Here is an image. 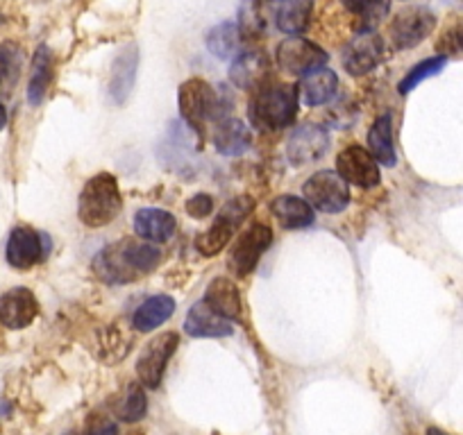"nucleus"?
Returning <instances> with one entry per match:
<instances>
[{
    "mask_svg": "<svg viewBox=\"0 0 463 435\" xmlns=\"http://www.w3.org/2000/svg\"><path fill=\"white\" fill-rule=\"evenodd\" d=\"M162 261L159 247L139 238L111 243L93 259V273L105 283H130L153 273Z\"/></svg>",
    "mask_w": 463,
    "mask_h": 435,
    "instance_id": "1",
    "label": "nucleus"
},
{
    "mask_svg": "<svg viewBox=\"0 0 463 435\" xmlns=\"http://www.w3.org/2000/svg\"><path fill=\"white\" fill-rule=\"evenodd\" d=\"M123 208V195L118 181L109 172L91 177L84 184L78 202V216L87 227H105L114 223Z\"/></svg>",
    "mask_w": 463,
    "mask_h": 435,
    "instance_id": "2",
    "label": "nucleus"
},
{
    "mask_svg": "<svg viewBox=\"0 0 463 435\" xmlns=\"http://www.w3.org/2000/svg\"><path fill=\"white\" fill-rule=\"evenodd\" d=\"M298 114V91L284 84H264L250 102V121L261 130H282Z\"/></svg>",
    "mask_w": 463,
    "mask_h": 435,
    "instance_id": "3",
    "label": "nucleus"
},
{
    "mask_svg": "<svg viewBox=\"0 0 463 435\" xmlns=\"http://www.w3.org/2000/svg\"><path fill=\"white\" fill-rule=\"evenodd\" d=\"M252 208H255V199L248 198V195L230 199V202L218 211L212 227L195 238V250L203 256H216L218 252L225 250L227 243L232 241V236L237 234V229L246 223V218L250 216Z\"/></svg>",
    "mask_w": 463,
    "mask_h": 435,
    "instance_id": "4",
    "label": "nucleus"
},
{
    "mask_svg": "<svg viewBox=\"0 0 463 435\" xmlns=\"http://www.w3.org/2000/svg\"><path fill=\"white\" fill-rule=\"evenodd\" d=\"M180 114L189 127L194 132H198V136L204 134L207 125L212 121H221L218 116V97L216 91L209 87L204 79L194 78L186 79L180 87Z\"/></svg>",
    "mask_w": 463,
    "mask_h": 435,
    "instance_id": "5",
    "label": "nucleus"
},
{
    "mask_svg": "<svg viewBox=\"0 0 463 435\" xmlns=\"http://www.w3.org/2000/svg\"><path fill=\"white\" fill-rule=\"evenodd\" d=\"M305 199L311 208L323 213H341L350 204V189L347 181L334 171H320L307 180Z\"/></svg>",
    "mask_w": 463,
    "mask_h": 435,
    "instance_id": "6",
    "label": "nucleus"
},
{
    "mask_svg": "<svg viewBox=\"0 0 463 435\" xmlns=\"http://www.w3.org/2000/svg\"><path fill=\"white\" fill-rule=\"evenodd\" d=\"M177 345H180V338L173 331L159 334L157 338H153L146 345L139 356V363H137V376H139L141 385L157 388L162 384L168 361L177 352Z\"/></svg>",
    "mask_w": 463,
    "mask_h": 435,
    "instance_id": "7",
    "label": "nucleus"
},
{
    "mask_svg": "<svg viewBox=\"0 0 463 435\" xmlns=\"http://www.w3.org/2000/svg\"><path fill=\"white\" fill-rule=\"evenodd\" d=\"M327 52L302 37H288L278 46V66L287 75H305L323 69Z\"/></svg>",
    "mask_w": 463,
    "mask_h": 435,
    "instance_id": "8",
    "label": "nucleus"
},
{
    "mask_svg": "<svg viewBox=\"0 0 463 435\" xmlns=\"http://www.w3.org/2000/svg\"><path fill=\"white\" fill-rule=\"evenodd\" d=\"M270 243H273V232H270L269 225H252L248 232H243L237 238L234 247L230 252V270L237 277H248L252 270L257 268L260 259L264 256V252L269 250Z\"/></svg>",
    "mask_w": 463,
    "mask_h": 435,
    "instance_id": "9",
    "label": "nucleus"
},
{
    "mask_svg": "<svg viewBox=\"0 0 463 435\" xmlns=\"http://www.w3.org/2000/svg\"><path fill=\"white\" fill-rule=\"evenodd\" d=\"M336 172L359 189H373L382 180L380 163L373 157L371 150L362 148V145H347L338 153Z\"/></svg>",
    "mask_w": 463,
    "mask_h": 435,
    "instance_id": "10",
    "label": "nucleus"
},
{
    "mask_svg": "<svg viewBox=\"0 0 463 435\" xmlns=\"http://www.w3.org/2000/svg\"><path fill=\"white\" fill-rule=\"evenodd\" d=\"M436 28V16L427 7H407L398 12V16L391 23V39L398 51L416 48L425 42Z\"/></svg>",
    "mask_w": 463,
    "mask_h": 435,
    "instance_id": "11",
    "label": "nucleus"
},
{
    "mask_svg": "<svg viewBox=\"0 0 463 435\" xmlns=\"http://www.w3.org/2000/svg\"><path fill=\"white\" fill-rule=\"evenodd\" d=\"M51 250V241L46 234L34 232L33 227H16L7 241V264L16 270H30L43 261Z\"/></svg>",
    "mask_w": 463,
    "mask_h": 435,
    "instance_id": "12",
    "label": "nucleus"
},
{
    "mask_svg": "<svg viewBox=\"0 0 463 435\" xmlns=\"http://www.w3.org/2000/svg\"><path fill=\"white\" fill-rule=\"evenodd\" d=\"M329 150V134L323 127L302 125L288 136L287 141V159L291 166H311L320 162Z\"/></svg>",
    "mask_w": 463,
    "mask_h": 435,
    "instance_id": "13",
    "label": "nucleus"
},
{
    "mask_svg": "<svg viewBox=\"0 0 463 435\" xmlns=\"http://www.w3.org/2000/svg\"><path fill=\"white\" fill-rule=\"evenodd\" d=\"M382 52H384V46H382L380 34L359 32L343 48V69L354 78L371 73L382 61Z\"/></svg>",
    "mask_w": 463,
    "mask_h": 435,
    "instance_id": "14",
    "label": "nucleus"
},
{
    "mask_svg": "<svg viewBox=\"0 0 463 435\" xmlns=\"http://www.w3.org/2000/svg\"><path fill=\"white\" fill-rule=\"evenodd\" d=\"M39 313V301L28 288H12L0 297V324L7 329H25Z\"/></svg>",
    "mask_w": 463,
    "mask_h": 435,
    "instance_id": "15",
    "label": "nucleus"
},
{
    "mask_svg": "<svg viewBox=\"0 0 463 435\" xmlns=\"http://www.w3.org/2000/svg\"><path fill=\"white\" fill-rule=\"evenodd\" d=\"M184 331L191 338H225V336H232L234 327H232V319L222 318L203 300L191 306L186 313Z\"/></svg>",
    "mask_w": 463,
    "mask_h": 435,
    "instance_id": "16",
    "label": "nucleus"
},
{
    "mask_svg": "<svg viewBox=\"0 0 463 435\" xmlns=\"http://www.w3.org/2000/svg\"><path fill=\"white\" fill-rule=\"evenodd\" d=\"M270 61L264 52L252 51L234 57L230 66V79L243 91H257L269 82Z\"/></svg>",
    "mask_w": 463,
    "mask_h": 435,
    "instance_id": "17",
    "label": "nucleus"
},
{
    "mask_svg": "<svg viewBox=\"0 0 463 435\" xmlns=\"http://www.w3.org/2000/svg\"><path fill=\"white\" fill-rule=\"evenodd\" d=\"M137 69H139V55H137V46H128L121 51V55L116 57L114 66H111V79H109V96L116 105H123L130 96L132 87L137 82Z\"/></svg>",
    "mask_w": 463,
    "mask_h": 435,
    "instance_id": "18",
    "label": "nucleus"
},
{
    "mask_svg": "<svg viewBox=\"0 0 463 435\" xmlns=\"http://www.w3.org/2000/svg\"><path fill=\"white\" fill-rule=\"evenodd\" d=\"M177 220L164 208H141L135 216V232L141 241L164 243L175 234Z\"/></svg>",
    "mask_w": 463,
    "mask_h": 435,
    "instance_id": "19",
    "label": "nucleus"
},
{
    "mask_svg": "<svg viewBox=\"0 0 463 435\" xmlns=\"http://www.w3.org/2000/svg\"><path fill=\"white\" fill-rule=\"evenodd\" d=\"M213 145L225 157H239L252 145V134L237 118H221L213 127Z\"/></svg>",
    "mask_w": 463,
    "mask_h": 435,
    "instance_id": "20",
    "label": "nucleus"
},
{
    "mask_svg": "<svg viewBox=\"0 0 463 435\" xmlns=\"http://www.w3.org/2000/svg\"><path fill=\"white\" fill-rule=\"evenodd\" d=\"M338 91V78L334 70L329 69H318L314 73L305 75L298 87V93L300 97L305 100V105L309 106H320V105H327Z\"/></svg>",
    "mask_w": 463,
    "mask_h": 435,
    "instance_id": "21",
    "label": "nucleus"
},
{
    "mask_svg": "<svg viewBox=\"0 0 463 435\" xmlns=\"http://www.w3.org/2000/svg\"><path fill=\"white\" fill-rule=\"evenodd\" d=\"M270 211L284 229H302L314 223V208L309 202L296 195H279L270 204Z\"/></svg>",
    "mask_w": 463,
    "mask_h": 435,
    "instance_id": "22",
    "label": "nucleus"
},
{
    "mask_svg": "<svg viewBox=\"0 0 463 435\" xmlns=\"http://www.w3.org/2000/svg\"><path fill=\"white\" fill-rule=\"evenodd\" d=\"M204 301L212 306L216 313H221L227 319H239L241 318V295H239V288L234 286V282L227 277L213 279L207 286V295Z\"/></svg>",
    "mask_w": 463,
    "mask_h": 435,
    "instance_id": "23",
    "label": "nucleus"
},
{
    "mask_svg": "<svg viewBox=\"0 0 463 435\" xmlns=\"http://www.w3.org/2000/svg\"><path fill=\"white\" fill-rule=\"evenodd\" d=\"M173 310H175V300L171 295H153L135 310L132 324H135L137 331L148 334V331H155L157 327H162L171 318Z\"/></svg>",
    "mask_w": 463,
    "mask_h": 435,
    "instance_id": "24",
    "label": "nucleus"
},
{
    "mask_svg": "<svg viewBox=\"0 0 463 435\" xmlns=\"http://www.w3.org/2000/svg\"><path fill=\"white\" fill-rule=\"evenodd\" d=\"M368 148L371 154L377 159V163L386 168H393L398 163V154H395L393 145V121H391V114L377 118L373 123L371 132H368Z\"/></svg>",
    "mask_w": 463,
    "mask_h": 435,
    "instance_id": "25",
    "label": "nucleus"
},
{
    "mask_svg": "<svg viewBox=\"0 0 463 435\" xmlns=\"http://www.w3.org/2000/svg\"><path fill=\"white\" fill-rule=\"evenodd\" d=\"M314 0H282L278 7V28L284 34H302L311 21Z\"/></svg>",
    "mask_w": 463,
    "mask_h": 435,
    "instance_id": "26",
    "label": "nucleus"
},
{
    "mask_svg": "<svg viewBox=\"0 0 463 435\" xmlns=\"http://www.w3.org/2000/svg\"><path fill=\"white\" fill-rule=\"evenodd\" d=\"M111 411L123 421H139L148 411V399H146L144 385L128 384L121 393L111 399Z\"/></svg>",
    "mask_w": 463,
    "mask_h": 435,
    "instance_id": "27",
    "label": "nucleus"
},
{
    "mask_svg": "<svg viewBox=\"0 0 463 435\" xmlns=\"http://www.w3.org/2000/svg\"><path fill=\"white\" fill-rule=\"evenodd\" d=\"M52 78V55L48 46H39L34 52L33 60V75H30V87H28V100L30 105H42L46 97L48 87H51Z\"/></svg>",
    "mask_w": 463,
    "mask_h": 435,
    "instance_id": "28",
    "label": "nucleus"
},
{
    "mask_svg": "<svg viewBox=\"0 0 463 435\" xmlns=\"http://www.w3.org/2000/svg\"><path fill=\"white\" fill-rule=\"evenodd\" d=\"M239 28L232 21H222L218 23L216 28H212L207 32V48L213 57L218 60H232V57H237L239 51Z\"/></svg>",
    "mask_w": 463,
    "mask_h": 435,
    "instance_id": "29",
    "label": "nucleus"
},
{
    "mask_svg": "<svg viewBox=\"0 0 463 435\" xmlns=\"http://www.w3.org/2000/svg\"><path fill=\"white\" fill-rule=\"evenodd\" d=\"M341 3L359 19V32H373V28L389 14L391 7V0H341Z\"/></svg>",
    "mask_w": 463,
    "mask_h": 435,
    "instance_id": "30",
    "label": "nucleus"
},
{
    "mask_svg": "<svg viewBox=\"0 0 463 435\" xmlns=\"http://www.w3.org/2000/svg\"><path fill=\"white\" fill-rule=\"evenodd\" d=\"M24 52L16 43H0V93H10L19 82Z\"/></svg>",
    "mask_w": 463,
    "mask_h": 435,
    "instance_id": "31",
    "label": "nucleus"
},
{
    "mask_svg": "<svg viewBox=\"0 0 463 435\" xmlns=\"http://www.w3.org/2000/svg\"><path fill=\"white\" fill-rule=\"evenodd\" d=\"M445 64H448V57L445 55H436V57H430V60L420 61V64H416L407 75H404L402 82L398 84V91L402 93V96H407V93L413 91L420 82L439 75L440 70L445 69Z\"/></svg>",
    "mask_w": 463,
    "mask_h": 435,
    "instance_id": "32",
    "label": "nucleus"
},
{
    "mask_svg": "<svg viewBox=\"0 0 463 435\" xmlns=\"http://www.w3.org/2000/svg\"><path fill=\"white\" fill-rule=\"evenodd\" d=\"M132 349V336L126 334V329L121 327H114L109 334H105L102 338V354L100 358L107 363V366H114L121 358L128 356V352Z\"/></svg>",
    "mask_w": 463,
    "mask_h": 435,
    "instance_id": "33",
    "label": "nucleus"
},
{
    "mask_svg": "<svg viewBox=\"0 0 463 435\" xmlns=\"http://www.w3.org/2000/svg\"><path fill=\"white\" fill-rule=\"evenodd\" d=\"M266 28V19L261 14L260 0H246V5L241 7V21H239V32L243 37H260Z\"/></svg>",
    "mask_w": 463,
    "mask_h": 435,
    "instance_id": "34",
    "label": "nucleus"
},
{
    "mask_svg": "<svg viewBox=\"0 0 463 435\" xmlns=\"http://www.w3.org/2000/svg\"><path fill=\"white\" fill-rule=\"evenodd\" d=\"M82 435H118V424L105 411H93L84 421Z\"/></svg>",
    "mask_w": 463,
    "mask_h": 435,
    "instance_id": "35",
    "label": "nucleus"
},
{
    "mask_svg": "<svg viewBox=\"0 0 463 435\" xmlns=\"http://www.w3.org/2000/svg\"><path fill=\"white\" fill-rule=\"evenodd\" d=\"M184 208L191 218H207L213 211V198L207 193H198L186 199Z\"/></svg>",
    "mask_w": 463,
    "mask_h": 435,
    "instance_id": "36",
    "label": "nucleus"
},
{
    "mask_svg": "<svg viewBox=\"0 0 463 435\" xmlns=\"http://www.w3.org/2000/svg\"><path fill=\"white\" fill-rule=\"evenodd\" d=\"M5 123H7V112H5V106L0 105V130L5 127Z\"/></svg>",
    "mask_w": 463,
    "mask_h": 435,
    "instance_id": "37",
    "label": "nucleus"
},
{
    "mask_svg": "<svg viewBox=\"0 0 463 435\" xmlns=\"http://www.w3.org/2000/svg\"><path fill=\"white\" fill-rule=\"evenodd\" d=\"M427 435H448V433H443L440 429H427Z\"/></svg>",
    "mask_w": 463,
    "mask_h": 435,
    "instance_id": "38",
    "label": "nucleus"
},
{
    "mask_svg": "<svg viewBox=\"0 0 463 435\" xmlns=\"http://www.w3.org/2000/svg\"><path fill=\"white\" fill-rule=\"evenodd\" d=\"M126 435H146L144 430H130V433H126Z\"/></svg>",
    "mask_w": 463,
    "mask_h": 435,
    "instance_id": "39",
    "label": "nucleus"
},
{
    "mask_svg": "<svg viewBox=\"0 0 463 435\" xmlns=\"http://www.w3.org/2000/svg\"><path fill=\"white\" fill-rule=\"evenodd\" d=\"M3 345H5V340H3V334H0V349H3Z\"/></svg>",
    "mask_w": 463,
    "mask_h": 435,
    "instance_id": "40",
    "label": "nucleus"
},
{
    "mask_svg": "<svg viewBox=\"0 0 463 435\" xmlns=\"http://www.w3.org/2000/svg\"><path fill=\"white\" fill-rule=\"evenodd\" d=\"M66 435H73V433H66Z\"/></svg>",
    "mask_w": 463,
    "mask_h": 435,
    "instance_id": "41",
    "label": "nucleus"
}]
</instances>
